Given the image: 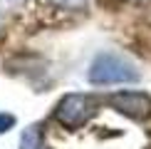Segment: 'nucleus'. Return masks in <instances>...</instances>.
Segmentation results:
<instances>
[{"label": "nucleus", "instance_id": "obj_4", "mask_svg": "<svg viewBox=\"0 0 151 149\" xmlns=\"http://www.w3.org/2000/svg\"><path fill=\"white\" fill-rule=\"evenodd\" d=\"M12 124H15V117H12V114H5V112H0V134L8 132Z\"/></svg>", "mask_w": 151, "mask_h": 149}, {"label": "nucleus", "instance_id": "obj_3", "mask_svg": "<svg viewBox=\"0 0 151 149\" xmlns=\"http://www.w3.org/2000/svg\"><path fill=\"white\" fill-rule=\"evenodd\" d=\"M109 102L114 104L122 114L134 117V119L146 117L151 112V99L144 95V92H119V95H111L109 97Z\"/></svg>", "mask_w": 151, "mask_h": 149}, {"label": "nucleus", "instance_id": "obj_2", "mask_svg": "<svg viewBox=\"0 0 151 149\" xmlns=\"http://www.w3.org/2000/svg\"><path fill=\"white\" fill-rule=\"evenodd\" d=\"M97 114V99L89 95H67L55 109V119L67 129H77Z\"/></svg>", "mask_w": 151, "mask_h": 149}, {"label": "nucleus", "instance_id": "obj_1", "mask_svg": "<svg viewBox=\"0 0 151 149\" xmlns=\"http://www.w3.org/2000/svg\"><path fill=\"white\" fill-rule=\"evenodd\" d=\"M89 80L94 85H116V82H136L139 72L134 65L119 57L114 52H104L92 62L89 67Z\"/></svg>", "mask_w": 151, "mask_h": 149}]
</instances>
